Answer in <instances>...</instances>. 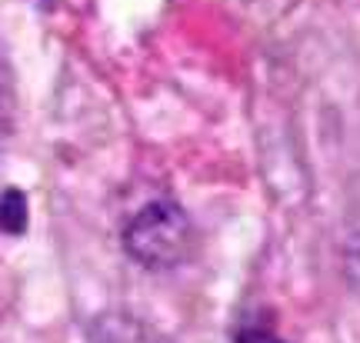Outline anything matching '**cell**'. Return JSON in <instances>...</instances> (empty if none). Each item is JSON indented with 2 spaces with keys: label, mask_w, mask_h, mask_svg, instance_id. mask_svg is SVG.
I'll list each match as a JSON object with an SVG mask.
<instances>
[{
  "label": "cell",
  "mask_w": 360,
  "mask_h": 343,
  "mask_svg": "<svg viewBox=\"0 0 360 343\" xmlns=\"http://www.w3.org/2000/svg\"><path fill=\"white\" fill-rule=\"evenodd\" d=\"M27 197L17 187H7V190L0 193V230L4 233H11V237H20L27 230Z\"/></svg>",
  "instance_id": "7a4b0ae2"
},
{
  "label": "cell",
  "mask_w": 360,
  "mask_h": 343,
  "mask_svg": "<svg viewBox=\"0 0 360 343\" xmlns=\"http://www.w3.org/2000/svg\"><path fill=\"white\" fill-rule=\"evenodd\" d=\"M347 273L360 287V224L350 230V237H347Z\"/></svg>",
  "instance_id": "3957f363"
},
{
  "label": "cell",
  "mask_w": 360,
  "mask_h": 343,
  "mask_svg": "<svg viewBox=\"0 0 360 343\" xmlns=\"http://www.w3.org/2000/svg\"><path fill=\"white\" fill-rule=\"evenodd\" d=\"M237 343H281V340L270 337V333H264V330H244L237 337Z\"/></svg>",
  "instance_id": "5b68a950"
},
{
  "label": "cell",
  "mask_w": 360,
  "mask_h": 343,
  "mask_svg": "<svg viewBox=\"0 0 360 343\" xmlns=\"http://www.w3.org/2000/svg\"><path fill=\"white\" fill-rule=\"evenodd\" d=\"M11 120H13L11 93H7V87L0 84V137H7V130H11Z\"/></svg>",
  "instance_id": "277c9868"
},
{
  "label": "cell",
  "mask_w": 360,
  "mask_h": 343,
  "mask_svg": "<svg viewBox=\"0 0 360 343\" xmlns=\"http://www.w3.org/2000/svg\"><path fill=\"white\" fill-rule=\"evenodd\" d=\"M124 250L143 270H174L193 250V224L177 200H150L127 220Z\"/></svg>",
  "instance_id": "6da1fadb"
}]
</instances>
